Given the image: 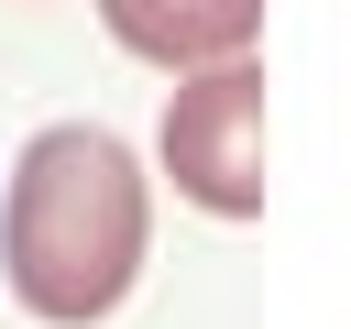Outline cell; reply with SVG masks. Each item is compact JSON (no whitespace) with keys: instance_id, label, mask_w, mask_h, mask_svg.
I'll use <instances>...</instances> for the list:
<instances>
[{"instance_id":"3957f363","label":"cell","mask_w":351,"mask_h":329,"mask_svg":"<svg viewBox=\"0 0 351 329\" xmlns=\"http://www.w3.org/2000/svg\"><path fill=\"white\" fill-rule=\"evenodd\" d=\"M99 22L154 66H230L263 22V0H99Z\"/></svg>"},{"instance_id":"7a4b0ae2","label":"cell","mask_w":351,"mask_h":329,"mask_svg":"<svg viewBox=\"0 0 351 329\" xmlns=\"http://www.w3.org/2000/svg\"><path fill=\"white\" fill-rule=\"evenodd\" d=\"M165 175L176 197L219 208V219H252L263 208V77L230 55V66H197L165 110Z\"/></svg>"},{"instance_id":"6da1fadb","label":"cell","mask_w":351,"mask_h":329,"mask_svg":"<svg viewBox=\"0 0 351 329\" xmlns=\"http://www.w3.org/2000/svg\"><path fill=\"white\" fill-rule=\"evenodd\" d=\"M0 263H11V296L55 329H88L132 296L143 274V164L121 132H33L22 164H11V197H0Z\"/></svg>"}]
</instances>
